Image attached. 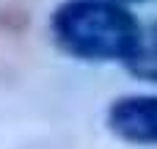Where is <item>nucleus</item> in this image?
I'll return each mask as SVG.
<instances>
[{
	"instance_id": "f257e3e1",
	"label": "nucleus",
	"mask_w": 157,
	"mask_h": 149,
	"mask_svg": "<svg viewBox=\"0 0 157 149\" xmlns=\"http://www.w3.org/2000/svg\"><path fill=\"white\" fill-rule=\"evenodd\" d=\"M141 22L130 8L110 0H63L50 19L55 44L80 61H127Z\"/></svg>"
},
{
	"instance_id": "f03ea898",
	"label": "nucleus",
	"mask_w": 157,
	"mask_h": 149,
	"mask_svg": "<svg viewBox=\"0 0 157 149\" xmlns=\"http://www.w3.org/2000/svg\"><path fill=\"white\" fill-rule=\"evenodd\" d=\"M108 130L135 147H157V94H124L108 105Z\"/></svg>"
},
{
	"instance_id": "7ed1b4c3",
	"label": "nucleus",
	"mask_w": 157,
	"mask_h": 149,
	"mask_svg": "<svg viewBox=\"0 0 157 149\" xmlns=\"http://www.w3.org/2000/svg\"><path fill=\"white\" fill-rule=\"evenodd\" d=\"M124 66L132 77L146 80V83H157V19L149 25H141L135 47L127 55Z\"/></svg>"
},
{
	"instance_id": "20e7f679",
	"label": "nucleus",
	"mask_w": 157,
	"mask_h": 149,
	"mask_svg": "<svg viewBox=\"0 0 157 149\" xmlns=\"http://www.w3.org/2000/svg\"><path fill=\"white\" fill-rule=\"evenodd\" d=\"M110 3H119V6H124V3H141V0H110Z\"/></svg>"
}]
</instances>
